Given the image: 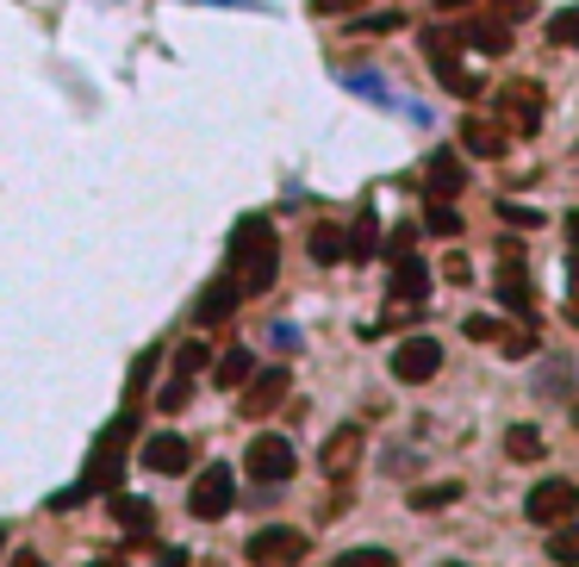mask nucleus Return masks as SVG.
Returning a JSON list of instances; mask_svg holds the SVG:
<instances>
[{
    "label": "nucleus",
    "instance_id": "obj_38",
    "mask_svg": "<svg viewBox=\"0 0 579 567\" xmlns=\"http://www.w3.org/2000/svg\"><path fill=\"white\" fill-rule=\"evenodd\" d=\"M157 567H188V549H162Z\"/></svg>",
    "mask_w": 579,
    "mask_h": 567
},
{
    "label": "nucleus",
    "instance_id": "obj_40",
    "mask_svg": "<svg viewBox=\"0 0 579 567\" xmlns=\"http://www.w3.org/2000/svg\"><path fill=\"white\" fill-rule=\"evenodd\" d=\"M94 567H126V555H100V561Z\"/></svg>",
    "mask_w": 579,
    "mask_h": 567
},
{
    "label": "nucleus",
    "instance_id": "obj_29",
    "mask_svg": "<svg viewBox=\"0 0 579 567\" xmlns=\"http://www.w3.org/2000/svg\"><path fill=\"white\" fill-rule=\"evenodd\" d=\"M437 76H442V88H449V94H461V100L480 94V76H468L461 63H455V69H437Z\"/></svg>",
    "mask_w": 579,
    "mask_h": 567
},
{
    "label": "nucleus",
    "instance_id": "obj_13",
    "mask_svg": "<svg viewBox=\"0 0 579 567\" xmlns=\"http://www.w3.org/2000/svg\"><path fill=\"white\" fill-rule=\"evenodd\" d=\"M505 143H511V131L499 126V119H480V112H473V119H461V150H468V157H505Z\"/></svg>",
    "mask_w": 579,
    "mask_h": 567
},
{
    "label": "nucleus",
    "instance_id": "obj_43",
    "mask_svg": "<svg viewBox=\"0 0 579 567\" xmlns=\"http://www.w3.org/2000/svg\"><path fill=\"white\" fill-rule=\"evenodd\" d=\"M567 318H573V325H579V294H573V306H567Z\"/></svg>",
    "mask_w": 579,
    "mask_h": 567
},
{
    "label": "nucleus",
    "instance_id": "obj_28",
    "mask_svg": "<svg viewBox=\"0 0 579 567\" xmlns=\"http://www.w3.org/2000/svg\"><path fill=\"white\" fill-rule=\"evenodd\" d=\"M499 349H505V356H530V349H536V325H530V318H523V325H511V331H499Z\"/></svg>",
    "mask_w": 579,
    "mask_h": 567
},
{
    "label": "nucleus",
    "instance_id": "obj_41",
    "mask_svg": "<svg viewBox=\"0 0 579 567\" xmlns=\"http://www.w3.org/2000/svg\"><path fill=\"white\" fill-rule=\"evenodd\" d=\"M567 231H573V250H579V212H573V219H567Z\"/></svg>",
    "mask_w": 579,
    "mask_h": 567
},
{
    "label": "nucleus",
    "instance_id": "obj_36",
    "mask_svg": "<svg viewBox=\"0 0 579 567\" xmlns=\"http://www.w3.org/2000/svg\"><path fill=\"white\" fill-rule=\"evenodd\" d=\"M399 26H406L399 13H368L361 19V32H399Z\"/></svg>",
    "mask_w": 579,
    "mask_h": 567
},
{
    "label": "nucleus",
    "instance_id": "obj_37",
    "mask_svg": "<svg viewBox=\"0 0 579 567\" xmlns=\"http://www.w3.org/2000/svg\"><path fill=\"white\" fill-rule=\"evenodd\" d=\"M318 13H349V7H361V0H312Z\"/></svg>",
    "mask_w": 579,
    "mask_h": 567
},
{
    "label": "nucleus",
    "instance_id": "obj_31",
    "mask_svg": "<svg viewBox=\"0 0 579 567\" xmlns=\"http://www.w3.org/2000/svg\"><path fill=\"white\" fill-rule=\"evenodd\" d=\"M330 567H399L387 549H349L343 561H330Z\"/></svg>",
    "mask_w": 579,
    "mask_h": 567
},
{
    "label": "nucleus",
    "instance_id": "obj_46",
    "mask_svg": "<svg viewBox=\"0 0 579 567\" xmlns=\"http://www.w3.org/2000/svg\"><path fill=\"white\" fill-rule=\"evenodd\" d=\"M573 425H579V406H573Z\"/></svg>",
    "mask_w": 579,
    "mask_h": 567
},
{
    "label": "nucleus",
    "instance_id": "obj_25",
    "mask_svg": "<svg viewBox=\"0 0 579 567\" xmlns=\"http://www.w3.org/2000/svg\"><path fill=\"white\" fill-rule=\"evenodd\" d=\"M375 250H380V231H375V219H356V225H349V262H368Z\"/></svg>",
    "mask_w": 579,
    "mask_h": 567
},
{
    "label": "nucleus",
    "instance_id": "obj_19",
    "mask_svg": "<svg viewBox=\"0 0 579 567\" xmlns=\"http://www.w3.org/2000/svg\"><path fill=\"white\" fill-rule=\"evenodd\" d=\"M112 518L131 530V543H150V518H157V511H150L143 499H126V493H119V499H112Z\"/></svg>",
    "mask_w": 579,
    "mask_h": 567
},
{
    "label": "nucleus",
    "instance_id": "obj_10",
    "mask_svg": "<svg viewBox=\"0 0 579 567\" xmlns=\"http://www.w3.org/2000/svg\"><path fill=\"white\" fill-rule=\"evenodd\" d=\"M361 425H343V430H330L325 437V449H318V468L330 474V480H349L356 474V461H361Z\"/></svg>",
    "mask_w": 579,
    "mask_h": 567
},
{
    "label": "nucleus",
    "instance_id": "obj_5",
    "mask_svg": "<svg viewBox=\"0 0 579 567\" xmlns=\"http://www.w3.org/2000/svg\"><path fill=\"white\" fill-rule=\"evenodd\" d=\"M231 499H237V480H231V468H224V461H212V468L200 474V480H193V493H188V511L193 518H224V511H231Z\"/></svg>",
    "mask_w": 579,
    "mask_h": 567
},
{
    "label": "nucleus",
    "instance_id": "obj_23",
    "mask_svg": "<svg viewBox=\"0 0 579 567\" xmlns=\"http://www.w3.org/2000/svg\"><path fill=\"white\" fill-rule=\"evenodd\" d=\"M423 231H430V237H461V212H455L449 200H430V212H423Z\"/></svg>",
    "mask_w": 579,
    "mask_h": 567
},
{
    "label": "nucleus",
    "instance_id": "obj_14",
    "mask_svg": "<svg viewBox=\"0 0 579 567\" xmlns=\"http://www.w3.org/2000/svg\"><path fill=\"white\" fill-rule=\"evenodd\" d=\"M392 300H399V306H418L423 300V294H430V268H423L418 262V256H392Z\"/></svg>",
    "mask_w": 579,
    "mask_h": 567
},
{
    "label": "nucleus",
    "instance_id": "obj_6",
    "mask_svg": "<svg viewBox=\"0 0 579 567\" xmlns=\"http://www.w3.org/2000/svg\"><path fill=\"white\" fill-rule=\"evenodd\" d=\"M437 368H442V344H437V337H406V344L392 349V375L406 380V387H423Z\"/></svg>",
    "mask_w": 579,
    "mask_h": 567
},
{
    "label": "nucleus",
    "instance_id": "obj_9",
    "mask_svg": "<svg viewBox=\"0 0 579 567\" xmlns=\"http://www.w3.org/2000/svg\"><path fill=\"white\" fill-rule=\"evenodd\" d=\"M287 394H293V375H287V368H262V375H250V380H243V418H268Z\"/></svg>",
    "mask_w": 579,
    "mask_h": 567
},
{
    "label": "nucleus",
    "instance_id": "obj_20",
    "mask_svg": "<svg viewBox=\"0 0 579 567\" xmlns=\"http://www.w3.org/2000/svg\"><path fill=\"white\" fill-rule=\"evenodd\" d=\"M250 375H256V356H250V349H224L219 368H212V380H219L224 394H231V387H243Z\"/></svg>",
    "mask_w": 579,
    "mask_h": 567
},
{
    "label": "nucleus",
    "instance_id": "obj_22",
    "mask_svg": "<svg viewBox=\"0 0 579 567\" xmlns=\"http://www.w3.org/2000/svg\"><path fill=\"white\" fill-rule=\"evenodd\" d=\"M505 456H511V461H536V456H542V430H536V425H511V430H505Z\"/></svg>",
    "mask_w": 579,
    "mask_h": 567
},
{
    "label": "nucleus",
    "instance_id": "obj_24",
    "mask_svg": "<svg viewBox=\"0 0 579 567\" xmlns=\"http://www.w3.org/2000/svg\"><path fill=\"white\" fill-rule=\"evenodd\" d=\"M548 561H561V567H579V524H561V530L548 536Z\"/></svg>",
    "mask_w": 579,
    "mask_h": 567
},
{
    "label": "nucleus",
    "instance_id": "obj_35",
    "mask_svg": "<svg viewBox=\"0 0 579 567\" xmlns=\"http://www.w3.org/2000/svg\"><path fill=\"white\" fill-rule=\"evenodd\" d=\"M499 219H505V225H517V231H536V225H542L536 212H523V206H499Z\"/></svg>",
    "mask_w": 579,
    "mask_h": 567
},
{
    "label": "nucleus",
    "instance_id": "obj_1",
    "mask_svg": "<svg viewBox=\"0 0 579 567\" xmlns=\"http://www.w3.org/2000/svg\"><path fill=\"white\" fill-rule=\"evenodd\" d=\"M274 268H281V243H274V225L268 219H243L231 231V275L243 294H268L274 287Z\"/></svg>",
    "mask_w": 579,
    "mask_h": 567
},
{
    "label": "nucleus",
    "instance_id": "obj_12",
    "mask_svg": "<svg viewBox=\"0 0 579 567\" xmlns=\"http://www.w3.org/2000/svg\"><path fill=\"white\" fill-rule=\"evenodd\" d=\"M461 44L480 50V57H505V50H511V19L505 13H473L468 26H461Z\"/></svg>",
    "mask_w": 579,
    "mask_h": 567
},
{
    "label": "nucleus",
    "instance_id": "obj_30",
    "mask_svg": "<svg viewBox=\"0 0 579 567\" xmlns=\"http://www.w3.org/2000/svg\"><path fill=\"white\" fill-rule=\"evenodd\" d=\"M206 362H212V356H206V344H181V349H174V375H188V380H193Z\"/></svg>",
    "mask_w": 579,
    "mask_h": 567
},
{
    "label": "nucleus",
    "instance_id": "obj_18",
    "mask_svg": "<svg viewBox=\"0 0 579 567\" xmlns=\"http://www.w3.org/2000/svg\"><path fill=\"white\" fill-rule=\"evenodd\" d=\"M461 32H455V26H423V57H430V63L437 69H455L461 63Z\"/></svg>",
    "mask_w": 579,
    "mask_h": 567
},
{
    "label": "nucleus",
    "instance_id": "obj_45",
    "mask_svg": "<svg viewBox=\"0 0 579 567\" xmlns=\"http://www.w3.org/2000/svg\"><path fill=\"white\" fill-rule=\"evenodd\" d=\"M442 567H461V561H442Z\"/></svg>",
    "mask_w": 579,
    "mask_h": 567
},
{
    "label": "nucleus",
    "instance_id": "obj_33",
    "mask_svg": "<svg viewBox=\"0 0 579 567\" xmlns=\"http://www.w3.org/2000/svg\"><path fill=\"white\" fill-rule=\"evenodd\" d=\"M188 394H193V380H188V375H174L169 387H162L157 406H162V411H181V406H188Z\"/></svg>",
    "mask_w": 579,
    "mask_h": 567
},
{
    "label": "nucleus",
    "instance_id": "obj_2",
    "mask_svg": "<svg viewBox=\"0 0 579 567\" xmlns=\"http://www.w3.org/2000/svg\"><path fill=\"white\" fill-rule=\"evenodd\" d=\"M131 430H138V411H126L119 425L100 437V449H94V468H88V480H81L76 493H63V505H76V499H88V493H112L119 487V474H126V442H131Z\"/></svg>",
    "mask_w": 579,
    "mask_h": 567
},
{
    "label": "nucleus",
    "instance_id": "obj_27",
    "mask_svg": "<svg viewBox=\"0 0 579 567\" xmlns=\"http://www.w3.org/2000/svg\"><path fill=\"white\" fill-rule=\"evenodd\" d=\"M455 499H461L455 480H442V487H418V493H411V511H437V505H455Z\"/></svg>",
    "mask_w": 579,
    "mask_h": 567
},
{
    "label": "nucleus",
    "instance_id": "obj_15",
    "mask_svg": "<svg viewBox=\"0 0 579 567\" xmlns=\"http://www.w3.org/2000/svg\"><path fill=\"white\" fill-rule=\"evenodd\" d=\"M423 188H430V200H455V193L468 188L461 157H455V150H437V157H430V169H423Z\"/></svg>",
    "mask_w": 579,
    "mask_h": 567
},
{
    "label": "nucleus",
    "instance_id": "obj_11",
    "mask_svg": "<svg viewBox=\"0 0 579 567\" xmlns=\"http://www.w3.org/2000/svg\"><path fill=\"white\" fill-rule=\"evenodd\" d=\"M143 468L150 474H188V461H193V442L188 437H174V430H157V437H143Z\"/></svg>",
    "mask_w": 579,
    "mask_h": 567
},
{
    "label": "nucleus",
    "instance_id": "obj_26",
    "mask_svg": "<svg viewBox=\"0 0 579 567\" xmlns=\"http://www.w3.org/2000/svg\"><path fill=\"white\" fill-rule=\"evenodd\" d=\"M548 44H561V50L579 44V7H561V13L548 19Z\"/></svg>",
    "mask_w": 579,
    "mask_h": 567
},
{
    "label": "nucleus",
    "instance_id": "obj_4",
    "mask_svg": "<svg viewBox=\"0 0 579 567\" xmlns=\"http://www.w3.org/2000/svg\"><path fill=\"white\" fill-rule=\"evenodd\" d=\"M243 555H250L256 567H293V561H306V530L268 524V530H256L250 543H243Z\"/></svg>",
    "mask_w": 579,
    "mask_h": 567
},
{
    "label": "nucleus",
    "instance_id": "obj_32",
    "mask_svg": "<svg viewBox=\"0 0 579 567\" xmlns=\"http://www.w3.org/2000/svg\"><path fill=\"white\" fill-rule=\"evenodd\" d=\"M461 331H468L473 344H499V331H505V325H499V318H486V312H473L468 325H461Z\"/></svg>",
    "mask_w": 579,
    "mask_h": 567
},
{
    "label": "nucleus",
    "instance_id": "obj_34",
    "mask_svg": "<svg viewBox=\"0 0 579 567\" xmlns=\"http://www.w3.org/2000/svg\"><path fill=\"white\" fill-rule=\"evenodd\" d=\"M442 281H455V287H468V281H473V268H468V256H449V262H442Z\"/></svg>",
    "mask_w": 579,
    "mask_h": 567
},
{
    "label": "nucleus",
    "instance_id": "obj_3",
    "mask_svg": "<svg viewBox=\"0 0 579 567\" xmlns=\"http://www.w3.org/2000/svg\"><path fill=\"white\" fill-rule=\"evenodd\" d=\"M523 511H530V524H548V530H561V524H573L579 518V487L573 480H536L530 487V499H523Z\"/></svg>",
    "mask_w": 579,
    "mask_h": 567
},
{
    "label": "nucleus",
    "instance_id": "obj_17",
    "mask_svg": "<svg viewBox=\"0 0 579 567\" xmlns=\"http://www.w3.org/2000/svg\"><path fill=\"white\" fill-rule=\"evenodd\" d=\"M499 300L511 306L517 318H530V312H536V281H530V275H523L517 262H505V268H499Z\"/></svg>",
    "mask_w": 579,
    "mask_h": 567
},
{
    "label": "nucleus",
    "instance_id": "obj_44",
    "mask_svg": "<svg viewBox=\"0 0 579 567\" xmlns=\"http://www.w3.org/2000/svg\"><path fill=\"white\" fill-rule=\"evenodd\" d=\"M0 549H7V524H0Z\"/></svg>",
    "mask_w": 579,
    "mask_h": 567
},
{
    "label": "nucleus",
    "instance_id": "obj_16",
    "mask_svg": "<svg viewBox=\"0 0 579 567\" xmlns=\"http://www.w3.org/2000/svg\"><path fill=\"white\" fill-rule=\"evenodd\" d=\"M237 300H243V287H237V275H224V281H212L200 294V312L193 318H200V325H224V318L237 312Z\"/></svg>",
    "mask_w": 579,
    "mask_h": 567
},
{
    "label": "nucleus",
    "instance_id": "obj_39",
    "mask_svg": "<svg viewBox=\"0 0 579 567\" xmlns=\"http://www.w3.org/2000/svg\"><path fill=\"white\" fill-rule=\"evenodd\" d=\"M13 567H44V555H38V549H19V555H13Z\"/></svg>",
    "mask_w": 579,
    "mask_h": 567
},
{
    "label": "nucleus",
    "instance_id": "obj_7",
    "mask_svg": "<svg viewBox=\"0 0 579 567\" xmlns=\"http://www.w3.org/2000/svg\"><path fill=\"white\" fill-rule=\"evenodd\" d=\"M243 468H250L256 480H268V487H281L287 474H293V442L287 437H256L250 449H243Z\"/></svg>",
    "mask_w": 579,
    "mask_h": 567
},
{
    "label": "nucleus",
    "instance_id": "obj_42",
    "mask_svg": "<svg viewBox=\"0 0 579 567\" xmlns=\"http://www.w3.org/2000/svg\"><path fill=\"white\" fill-rule=\"evenodd\" d=\"M437 7H442V13H455V7H468V0H437Z\"/></svg>",
    "mask_w": 579,
    "mask_h": 567
},
{
    "label": "nucleus",
    "instance_id": "obj_8",
    "mask_svg": "<svg viewBox=\"0 0 579 567\" xmlns=\"http://www.w3.org/2000/svg\"><path fill=\"white\" fill-rule=\"evenodd\" d=\"M499 126H511V131L542 126V88H536V81H511L499 94Z\"/></svg>",
    "mask_w": 579,
    "mask_h": 567
},
{
    "label": "nucleus",
    "instance_id": "obj_21",
    "mask_svg": "<svg viewBox=\"0 0 579 567\" xmlns=\"http://www.w3.org/2000/svg\"><path fill=\"white\" fill-rule=\"evenodd\" d=\"M349 256V231L343 225H318L312 231V262H343Z\"/></svg>",
    "mask_w": 579,
    "mask_h": 567
}]
</instances>
